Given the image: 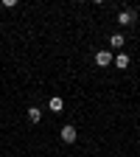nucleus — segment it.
Segmentation results:
<instances>
[{"instance_id":"39448f33","label":"nucleus","mask_w":140,"mask_h":157,"mask_svg":"<svg viewBox=\"0 0 140 157\" xmlns=\"http://www.w3.org/2000/svg\"><path fill=\"white\" fill-rule=\"evenodd\" d=\"M123 42H126V39H123V34H112V39H109V45H112V48H121Z\"/></svg>"},{"instance_id":"7ed1b4c3","label":"nucleus","mask_w":140,"mask_h":157,"mask_svg":"<svg viewBox=\"0 0 140 157\" xmlns=\"http://www.w3.org/2000/svg\"><path fill=\"white\" fill-rule=\"evenodd\" d=\"M118 23H121V25H134V11L123 9L121 14H118Z\"/></svg>"},{"instance_id":"20e7f679","label":"nucleus","mask_w":140,"mask_h":157,"mask_svg":"<svg viewBox=\"0 0 140 157\" xmlns=\"http://www.w3.org/2000/svg\"><path fill=\"white\" fill-rule=\"evenodd\" d=\"M39 118H42V109H39V107H28V121H31V124H36Z\"/></svg>"},{"instance_id":"f03ea898","label":"nucleus","mask_w":140,"mask_h":157,"mask_svg":"<svg viewBox=\"0 0 140 157\" xmlns=\"http://www.w3.org/2000/svg\"><path fill=\"white\" fill-rule=\"evenodd\" d=\"M95 65H98V67L112 65V53H109V51H98V53H95Z\"/></svg>"},{"instance_id":"0eeeda50","label":"nucleus","mask_w":140,"mask_h":157,"mask_svg":"<svg viewBox=\"0 0 140 157\" xmlns=\"http://www.w3.org/2000/svg\"><path fill=\"white\" fill-rule=\"evenodd\" d=\"M62 107H65V104H62V98H51V109H53V112H59Z\"/></svg>"},{"instance_id":"423d86ee","label":"nucleus","mask_w":140,"mask_h":157,"mask_svg":"<svg viewBox=\"0 0 140 157\" xmlns=\"http://www.w3.org/2000/svg\"><path fill=\"white\" fill-rule=\"evenodd\" d=\"M115 67H121V70H123V67H129V56H126V53H121V56L115 59Z\"/></svg>"},{"instance_id":"f257e3e1","label":"nucleus","mask_w":140,"mask_h":157,"mask_svg":"<svg viewBox=\"0 0 140 157\" xmlns=\"http://www.w3.org/2000/svg\"><path fill=\"white\" fill-rule=\"evenodd\" d=\"M59 137H62L65 143H76V137H78V135H76V126H70V124H67V126H62Z\"/></svg>"}]
</instances>
